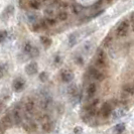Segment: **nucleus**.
Here are the masks:
<instances>
[{"mask_svg": "<svg viewBox=\"0 0 134 134\" xmlns=\"http://www.w3.org/2000/svg\"><path fill=\"white\" fill-rule=\"evenodd\" d=\"M128 29H129L128 20H123L119 23V25L116 28V35L118 37H124L128 34Z\"/></svg>", "mask_w": 134, "mask_h": 134, "instance_id": "nucleus-1", "label": "nucleus"}, {"mask_svg": "<svg viewBox=\"0 0 134 134\" xmlns=\"http://www.w3.org/2000/svg\"><path fill=\"white\" fill-rule=\"evenodd\" d=\"M88 75H89L90 78L98 81V82H101V81L104 80V75L102 74V73H100L95 67L89 68V70H88Z\"/></svg>", "mask_w": 134, "mask_h": 134, "instance_id": "nucleus-2", "label": "nucleus"}, {"mask_svg": "<svg viewBox=\"0 0 134 134\" xmlns=\"http://www.w3.org/2000/svg\"><path fill=\"white\" fill-rule=\"evenodd\" d=\"M96 66L97 67H104L106 64V54L102 48H99L97 52V58H96Z\"/></svg>", "mask_w": 134, "mask_h": 134, "instance_id": "nucleus-3", "label": "nucleus"}, {"mask_svg": "<svg viewBox=\"0 0 134 134\" xmlns=\"http://www.w3.org/2000/svg\"><path fill=\"white\" fill-rule=\"evenodd\" d=\"M75 78V75L74 73L72 72V71H70V70H63L62 72H60V79L62 81L64 82V83H70V82H72L73 79Z\"/></svg>", "mask_w": 134, "mask_h": 134, "instance_id": "nucleus-4", "label": "nucleus"}, {"mask_svg": "<svg viewBox=\"0 0 134 134\" xmlns=\"http://www.w3.org/2000/svg\"><path fill=\"white\" fill-rule=\"evenodd\" d=\"M25 88V81L22 78H17L12 82V89L15 92H21Z\"/></svg>", "mask_w": 134, "mask_h": 134, "instance_id": "nucleus-5", "label": "nucleus"}, {"mask_svg": "<svg viewBox=\"0 0 134 134\" xmlns=\"http://www.w3.org/2000/svg\"><path fill=\"white\" fill-rule=\"evenodd\" d=\"M24 70H25V73L28 76H34L38 72V66L35 62H30L29 64H27L25 66Z\"/></svg>", "mask_w": 134, "mask_h": 134, "instance_id": "nucleus-6", "label": "nucleus"}, {"mask_svg": "<svg viewBox=\"0 0 134 134\" xmlns=\"http://www.w3.org/2000/svg\"><path fill=\"white\" fill-rule=\"evenodd\" d=\"M10 116H11L12 121H13V123L15 125H20L21 124V122H22V115L20 113L18 108H14Z\"/></svg>", "mask_w": 134, "mask_h": 134, "instance_id": "nucleus-7", "label": "nucleus"}, {"mask_svg": "<svg viewBox=\"0 0 134 134\" xmlns=\"http://www.w3.org/2000/svg\"><path fill=\"white\" fill-rule=\"evenodd\" d=\"M34 110H35V103H34V101H27L26 104H25V114H26L28 118L32 117V115L34 113Z\"/></svg>", "mask_w": 134, "mask_h": 134, "instance_id": "nucleus-8", "label": "nucleus"}, {"mask_svg": "<svg viewBox=\"0 0 134 134\" xmlns=\"http://www.w3.org/2000/svg\"><path fill=\"white\" fill-rule=\"evenodd\" d=\"M12 125H13V121H12L10 114L5 115L1 120V126H3V128L5 129H8V128L12 127Z\"/></svg>", "mask_w": 134, "mask_h": 134, "instance_id": "nucleus-9", "label": "nucleus"}, {"mask_svg": "<svg viewBox=\"0 0 134 134\" xmlns=\"http://www.w3.org/2000/svg\"><path fill=\"white\" fill-rule=\"evenodd\" d=\"M101 113L104 117H108L112 113V105L109 102H105L101 108Z\"/></svg>", "mask_w": 134, "mask_h": 134, "instance_id": "nucleus-10", "label": "nucleus"}, {"mask_svg": "<svg viewBox=\"0 0 134 134\" xmlns=\"http://www.w3.org/2000/svg\"><path fill=\"white\" fill-rule=\"evenodd\" d=\"M127 111L128 110H126L125 108H120L118 110H115L114 112H113V114H112L113 120H117V119L122 118L123 116H125V115L127 114Z\"/></svg>", "mask_w": 134, "mask_h": 134, "instance_id": "nucleus-11", "label": "nucleus"}, {"mask_svg": "<svg viewBox=\"0 0 134 134\" xmlns=\"http://www.w3.org/2000/svg\"><path fill=\"white\" fill-rule=\"evenodd\" d=\"M52 101H53L52 100V97L47 95V96L41 100V102H40V107H41V109L47 110V108L49 107V105L52 104Z\"/></svg>", "mask_w": 134, "mask_h": 134, "instance_id": "nucleus-12", "label": "nucleus"}, {"mask_svg": "<svg viewBox=\"0 0 134 134\" xmlns=\"http://www.w3.org/2000/svg\"><path fill=\"white\" fill-rule=\"evenodd\" d=\"M68 93L71 95L72 97H78V94H79V90H78V87L76 84H71L69 87H68Z\"/></svg>", "mask_w": 134, "mask_h": 134, "instance_id": "nucleus-13", "label": "nucleus"}, {"mask_svg": "<svg viewBox=\"0 0 134 134\" xmlns=\"http://www.w3.org/2000/svg\"><path fill=\"white\" fill-rule=\"evenodd\" d=\"M97 92V85L95 83H91L87 88V94L89 98H92L93 96H95Z\"/></svg>", "mask_w": 134, "mask_h": 134, "instance_id": "nucleus-14", "label": "nucleus"}, {"mask_svg": "<svg viewBox=\"0 0 134 134\" xmlns=\"http://www.w3.org/2000/svg\"><path fill=\"white\" fill-rule=\"evenodd\" d=\"M54 122L52 120H48L47 122H44V123H42V129H43V131L44 132H47V133H49V132H52L53 131V129H54Z\"/></svg>", "mask_w": 134, "mask_h": 134, "instance_id": "nucleus-15", "label": "nucleus"}, {"mask_svg": "<svg viewBox=\"0 0 134 134\" xmlns=\"http://www.w3.org/2000/svg\"><path fill=\"white\" fill-rule=\"evenodd\" d=\"M78 37H79V34L78 32H73L70 34L69 36V47H73L77 43L78 41Z\"/></svg>", "mask_w": 134, "mask_h": 134, "instance_id": "nucleus-16", "label": "nucleus"}, {"mask_svg": "<svg viewBox=\"0 0 134 134\" xmlns=\"http://www.w3.org/2000/svg\"><path fill=\"white\" fill-rule=\"evenodd\" d=\"M112 41H113V36L111 34H107L105 36V38L102 41V47H109L112 44Z\"/></svg>", "mask_w": 134, "mask_h": 134, "instance_id": "nucleus-17", "label": "nucleus"}, {"mask_svg": "<svg viewBox=\"0 0 134 134\" xmlns=\"http://www.w3.org/2000/svg\"><path fill=\"white\" fill-rule=\"evenodd\" d=\"M14 12V7L12 5H9V6H7L5 9H4V11H3V14H2V16H4V15H6V18L7 19L9 16H11Z\"/></svg>", "mask_w": 134, "mask_h": 134, "instance_id": "nucleus-18", "label": "nucleus"}, {"mask_svg": "<svg viewBox=\"0 0 134 134\" xmlns=\"http://www.w3.org/2000/svg\"><path fill=\"white\" fill-rule=\"evenodd\" d=\"M40 42H41L46 47H49L52 46V42H53V41H52V40H51L49 37L42 35V36H40Z\"/></svg>", "mask_w": 134, "mask_h": 134, "instance_id": "nucleus-19", "label": "nucleus"}, {"mask_svg": "<svg viewBox=\"0 0 134 134\" xmlns=\"http://www.w3.org/2000/svg\"><path fill=\"white\" fill-rule=\"evenodd\" d=\"M125 129H126V126H125V123H119V124H117L114 128V131L116 133H123L124 131H125Z\"/></svg>", "mask_w": 134, "mask_h": 134, "instance_id": "nucleus-20", "label": "nucleus"}, {"mask_svg": "<svg viewBox=\"0 0 134 134\" xmlns=\"http://www.w3.org/2000/svg\"><path fill=\"white\" fill-rule=\"evenodd\" d=\"M123 91H124L125 94L130 95V96H132L134 94V88L132 85H124L123 86Z\"/></svg>", "mask_w": 134, "mask_h": 134, "instance_id": "nucleus-21", "label": "nucleus"}, {"mask_svg": "<svg viewBox=\"0 0 134 134\" xmlns=\"http://www.w3.org/2000/svg\"><path fill=\"white\" fill-rule=\"evenodd\" d=\"M92 48H93V42L92 41H87L85 43V46H84V52H85V54H89L91 53Z\"/></svg>", "mask_w": 134, "mask_h": 134, "instance_id": "nucleus-22", "label": "nucleus"}, {"mask_svg": "<svg viewBox=\"0 0 134 134\" xmlns=\"http://www.w3.org/2000/svg\"><path fill=\"white\" fill-rule=\"evenodd\" d=\"M68 17H69V15H68V13L65 11V10H60V12L58 13V19L60 20V21H65V20H67Z\"/></svg>", "mask_w": 134, "mask_h": 134, "instance_id": "nucleus-23", "label": "nucleus"}, {"mask_svg": "<svg viewBox=\"0 0 134 134\" xmlns=\"http://www.w3.org/2000/svg\"><path fill=\"white\" fill-rule=\"evenodd\" d=\"M29 55H30V58H32V59L36 58V57H38V55H40V49H38L37 47H32V49L30 51V53H29Z\"/></svg>", "mask_w": 134, "mask_h": 134, "instance_id": "nucleus-24", "label": "nucleus"}, {"mask_svg": "<svg viewBox=\"0 0 134 134\" xmlns=\"http://www.w3.org/2000/svg\"><path fill=\"white\" fill-rule=\"evenodd\" d=\"M72 9H73V12L75 14H79L83 10V7L81 6L80 4H73L72 5Z\"/></svg>", "mask_w": 134, "mask_h": 134, "instance_id": "nucleus-25", "label": "nucleus"}, {"mask_svg": "<svg viewBox=\"0 0 134 134\" xmlns=\"http://www.w3.org/2000/svg\"><path fill=\"white\" fill-rule=\"evenodd\" d=\"M29 6L31 7L32 9L37 10V9H40V4L37 2V1H35V0H30V1H29Z\"/></svg>", "mask_w": 134, "mask_h": 134, "instance_id": "nucleus-26", "label": "nucleus"}, {"mask_svg": "<svg viewBox=\"0 0 134 134\" xmlns=\"http://www.w3.org/2000/svg\"><path fill=\"white\" fill-rule=\"evenodd\" d=\"M38 78H40V82H42V83H46L47 80H48V75H47V72H41L38 76Z\"/></svg>", "mask_w": 134, "mask_h": 134, "instance_id": "nucleus-27", "label": "nucleus"}, {"mask_svg": "<svg viewBox=\"0 0 134 134\" xmlns=\"http://www.w3.org/2000/svg\"><path fill=\"white\" fill-rule=\"evenodd\" d=\"M32 47H34V46L31 44V42L27 41L26 43L24 44V47H23V51H24V53H26V54H29V53H30V51L32 49Z\"/></svg>", "mask_w": 134, "mask_h": 134, "instance_id": "nucleus-28", "label": "nucleus"}, {"mask_svg": "<svg viewBox=\"0 0 134 134\" xmlns=\"http://www.w3.org/2000/svg\"><path fill=\"white\" fill-rule=\"evenodd\" d=\"M44 13H46V15H47L48 17H53L54 14V10L52 7H48V8H47V9L44 10Z\"/></svg>", "mask_w": 134, "mask_h": 134, "instance_id": "nucleus-29", "label": "nucleus"}, {"mask_svg": "<svg viewBox=\"0 0 134 134\" xmlns=\"http://www.w3.org/2000/svg\"><path fill=\"white\" fill-rule=\"evenodd\" d=\"M46 22H47V25H54L57 23V20L54 17H47L46 18Z\"/></svg>", "mask_w": 134, "mask_h": 134, "instance_id": "nucleus-30", "label": "nucleus"}, {"mask_svg": "<svg viewBox=\"0 0 134 134\" xmlns=\"http://www.w3.org/2000/svg\"><path fill=\"white\" fill-rule=\"evenodd\" d=\"M62 62H63V60H62V58H60V55H55L54 59V64L57 66V67H59V66H60L62 65Z\"/></svg>", "mask_w": 134, "mask_h": 134, "instance_id": "nucleus-31", "label": "nucleus"}, {"mask_svg": "<svg viewBox=\"0 0 134 134\" xmlns=\"http://www.w3.org/2000/svg\"><path fill=\"white\" fill-rule=\"evenodd\" d=\"M75 62H76V64L79 65V66H84V59H83L81 55H77V57L75 58Z\"/></svg>", "mask_w": 134, "mask_h": 134, "instance_id": "nucleus-32", "label": "nucleus"}, {"mask_svg": "<svg viewBox=\"0 0 134 134\" xmlns=\"http://www.w3.org/2000/svg\"><path fill=\"white\" fill-rule=\"evenodd\" d=\"M7 37V31L6 30H1L0 31V42H3Z\"/></svg>", "mask_w": 134, "mask_h": 134, "instance_id": "nucleus-33", "label": "nucleus"}, {"mask_svg": "<svg viewBox=\"0 0 134 134\" xmlns=\"http://www.w3.org/2000/svg\"><path fill=\"white\" fill-rule=\"evenodd\" d=\"M5 72H6V66H5V65H1V66H0V79L3 78Z\"/></svg>", "mask_w": 134, "mask_h": 134, "instance_id": "nucleus-34", "label": "nucleus"}, {"mask_svg": "<svg viewBox=\"0 0 134 134\" xmlns=\"http://www.w3.org/2000/svg\"><path fill=\"white\" fill-rule=\"evenodd\" d=\"M98 104H99V100H98V99H96V100H94L93 102H92V103H90V104L88 105L87 109H88V108H94V107H96Z\"/></svg>", "mask_w": 134, "mask_h": 134, "instance_id": "nucleus-35", "label": "nucleus"}, {"mask_svg": "<svg viewBox=\"0 0 134 134\" xmlns=\"http://www.w3.org/2000/svg\"><path fill=\"white\" fill-rule=\"evenodd\" d=\"M82 133H83V128L82 127L77 126V127L74 128V134H82Z\"/></svg>", "mask_w": 134, "mask_h": 134, "instance_id": "nucleus-36", "label": "nucleus"}, {"mask_svg": "<svg viewBox=\"0 0 134 134\" xmlns=\"http://www.w3.org/2000/svg\"><path fill=\"white\" fill-rule=\"evenodd\" d=\"M59 7H60V9H63V10H65L66 8L68 7V3L67 2H59Z\"/></svg>", "mask_w": 134, "mask_h": 134, "instance_id": "nucleus-37", "label": "nucleus"}, {"mask_svg": "<svg viewBox=\"0 0 134 134\" xmlns=\"http://www.w3.org/2000/svg\"><path fill=\"white\" fill-rule=\"evenodd\" d=\"M5 108H6V104H5V102H3V101L0 100V113H1V112H3Z\"/></svg>", "mask_w": 134, "mask_h": 134, "instance_id": "nucleus-38", "label": "nucleus"}, {"mask_svg": "<svg viewBox=\"0 0 134 134\" xmlns=\"http://www.w3.org/2000/svg\"><path fill=\"white\" fill-rule=\"evenodd\" d=\"M34 29L35 30V31L40 30V29H41V26H40V23H35V24H34Z\"/></svg>", "mask_w": 134, "mask_h": 134, "instance_id": "nucleus-39", "label": "nucleus"}, {"mask_svg": "<svg viewBox=\"0 0 134 134\" xmlns=\"http://www.w3.org/2000/svg\"><path fill=\"white\" fill-rule=\"evenodd\" d=\"M28 20L30 22H34L36 20V16L35 15H28Z\"/></svg>", "mask_w": 134, "mask_h": 134, "instance_id": "nucleus-40", "label": "nucleus"}, {"mask_svg": "<svg viewBox=\"0 0 134 134\" xmlns=\"http://www.w3.org/2000/svg\"><path fill=\"white\" fill-rule=\"evenodd\" d=\"M35 1H37V2L40 3V5H41V4H43V3H46V2H47V0H35Z\"/></svg>", "mask_w": 134, "mask_h": 134, "instance_id": "nucleus-41", "label": "nucleus"}, {"mask_svg": "<svg viewBox=\"0 0 134 134\" xmlns=\"http://www.w3.org/2000/svg\"><path fill=\"white\" fill-rule=\"evenodd\" d=\"M130 22H133V13L130 14Z\"/></svg>", "mask_w": 134, "mask_h": 134, "instance_id": "nucleus-42", "label": "nucleus"}, {"mask_svg": "<svg viewBox=\"0 0 134 134\" xmlns=\"http://www.w3.org/2000/svg\"><path fill=\"white\" fill-rule=\"evenodd\" d=\"M112 1H113V0H107V3H108V4H110Z\"/></svg>", "mask_w": 134, "mask_h": 134, "instance_id": "nucleus-43", "label": "nucleus"}]
</instances>
